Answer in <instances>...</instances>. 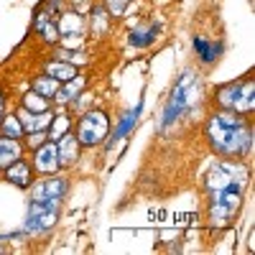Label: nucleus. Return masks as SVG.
Returning a JSON list of instances; mask_svg holds the SVG:
<instances>
[{"instance_id":"1","label":"nucleus","mask_w":255,"mask_h":255,"mask_svg":"<svg viewBox=\"0 0 255 255\" xmlns=\"http://www.w3.org/2000/svg\"><path fill=\"white\" fill-rule=\"evenodd\" d=\"M207 140L222 158H245L253 145V128L235 110H217L207 123Z\"/></svg>"},{"instance_id":"2","label":"nucleus","mask_w":255,"mask_h":255,"mask_svg":"<svg viewBox=\"0 0 255 255\" xmlns=\"http://www.w3.org/2000/svg\"><path fill=\"white\" fill-rule=\"evenodd\" d=\"M215 102H217V108L235 110L240 115L253 113V108H255V84H253V79L230 82V84L217 87L215 90Z\"/></svg>"},{"instance_id":"3","label":"nucleus","mask_w":255,"mask_h":255,"mask_svg":"<svg viewBox=\"0 0 255 255\" xmlns=\"http://www.w3.org/2000/svg\"><path fill=\"white\" fill-rule=\"evenodd\" d=\"M197 92H199V87H197L194 72L186 69V72L179 77V82L174 84V92H171V97H168V105H166V110H163L161 128H168L174 120H179V118L184 115V110L197 100Z\"/></svg>"},{"instance_id":"4","label":"nucleus","mask_w":255,"mask_h":255,"mask_svg":"<svg viewBox=\"0 0 255 255\" xmlns=\"http://www.w3.org/2000/svg\"><path fill=\"white\" fill-rule=\"evenodd\" d=\"M110 135V118L105 110H87L77 123V140L82 145H100Z\"/></svg>"},{"instance_id":"5","label":"nucleus","mask_w":255,"mask_h":255,"mask_svg":"<svg viewBox=\"0 0 255 255\" xmlns=\"http://www.w3.org/2000/svg\"><path fill=\"white\" fill-rule=\"evenodd\" d=\"M59 204L61 199H31L28 204V215H26V232L28 235H38L46 232L56 225L59 220Z\"/></svg>"},{"instance_id":"6","label":"nucleus","mask_w":255,"mask_h":255,"mask_svg":"<svg viewBox=\"0 0 255 255\" xmlns=\"http://www.w3.org/2000/svg\"><path fill=\"white\" fill-rule=\"evenodd\" d=\"M33 168L38 174H56L61 163H59V151H56V143H41L36 151H33Z\"/></svg>"},{"instance_id":"7","label":"nucleus","mask_w":255,"mask_h":255,"mask_svg":"<svg viewBox=\"0 0 255 255\" xmlns=\"http://www.w3.org/2000/svg\"><path fill=\"white\" fill-rule=\"evenodd\" d=\"M3 174H5V181L13 184V186H18V189H28L33 184V168L23 158H18L15 163H10Z\"/></svg>"},{"instance_id":"8","label":"nucleus","mask_w":255,"mask_h":255,"mask_svg":"<svg viewBox=\"0 0 255 255\" xmlns=\"http://www.w3.org/2000/svg\"><path fill=\"white\" fill-rule=\"evenodd\" d=\"M191 46H194V51H197V56H199L202 64H215V61L222 56V51H225L222 41H207V38H202V36L191 38Z\"/></svg>"},{"instance_id":"9","label":"nucleus","mask_w":255,"mask_h":255,"mask_svg":"<svg viewBox=\"0 0 255 255\" xmlns=\"http://www.w3.org/2000/svg\"><path fill=\"white\" fill-rule=\"evenodd\" d=\"M56 151H59V163H61V166H72V163H77V158H79L82 143L77 140V135L67 133V135H61V138L56 140Z\"/></svg>"},{"instance_id":"10","label":"nucleus","mask_w":255,"mask_h":255,"mask_svg":"<svg viewBox=\"0 0 255 255\" xmlns=\"http://www.w3.org/2000/svg\"><path fill=\"white\" fill-rule=\"evenodd\" d=\"M18 158H23V143H20V138L3 135L0 138V171H5Z\"/></svg>"},{"instance_id":"11","label":"nucleus","mask_w":255,"mask_h":255,"mask_svg":"<svg viewBox=\"0 0 255 255\" xmlns=\"http://www.w3.org/2000/svg\"><path fill=\"white\" fill-rule=\"evenodd\" d=\"M110 20H113V15L108 13V8H105L102 3L90 5V31H92L95 38H102L110 31Z\"/></svg>"},{"instance_id":"12","label":"nucleus","mask_w":255,"mask_h":255,"mask_svg":"<svg viewBox=\"0 0 255 255\" xmlns=\"http://www.w3.org/2000/svg\"><path fill=\"white\" fill-rule=\"evenodd\" d=\"M15 115H18V120H20V125H23L26 133L46 130L49 123H51V113H31V110H26V108H20Z\"/></svg>"},{"instance_id":"13","label":"nucleus","mask_w":255,"mask_h":255,"mask_svg":"<svg viewBox=\"0 0 255 255\" xmlns=\"http://www.w3.org/2000/svg\"><path fill=\"white\" fill-rule=\"evenodd\" d=\"M67 189H69V184H67V179H61V176H56V179H46L44 184H41L36 191H33V199H64V194H67Z\"/></svg>"},{"instance_id":"14","label":"nucleus","mask_w":255,"mask_h":255,"mask_svg":"<svg viewBox=\"0 0 255 255\" xmlns=\"http://www.w3.org/2000/svg\"><path fill=\"white\" fill-rule=\"evenodd\" d=\"M84 84H87V79H84L82 74H77V77L67 79V82H64V87L59 84V90H56V95H54L56 105H69L72 100H77V95L84 90Z\"/></svg>"},{"instance_id":"15","label":"nucleus","mask_w":255,"mask_h":255,"mask_svg":"<svg viewBox=\"0 0 255 255\" xmlns=\"http://www.w3.org/2000/svg\"><path fill=\"white\" fill-rule=\"evenodd\" d=\"M158 33H161V26L158 23H140L138 28H133L130 31V44L133 46H138V49H145V46H151L153 41L158 38Z\"/></svg>"},{"instance_id":"16","label":"nucleus","mask_w":255,"mask_h":255,"mask_svg":"<svg viewBox=\"0 0 255 255\" xmlns=\"http://www.w3.org/2000/svg\"><path fill=\"white\" fill-rule=\"evenodd\" d=\"M84 26H87V20H84V15L77 10V13H61L59 20H56V28L59 33H84Z\"/></svg>"},{"instance_id":"17","label":"nucleus","mask_w":255,"mask_h":255,"mask_svg":"<svg viewBox=\"0 0 255 255\" xmlns=\"http://www.w3.org/2000/svg\"><path fill=\"white\" fill-rule=\"evenodd\" d=\"M44 72H46L49 77L59 79V82H67V79L77 77V67H74V64L61 61V59H51V61L46 64V69H44Z\"/></svg>"},{"instance_id":"18","label":"nucleus","mask_w":255,"mask_h":255,"mask_svg":"<svg viewBox=\"0 0 255 255\" xmlns=\"http://www.w3.org/2000/svg\"><path fill=\"white\" fill-rule=\"evenodd\" d=\"M20 108H26L31 113H49V97L38 95V92H26L23 95V102H20Z\"/></svg>"},{"instance_id":"19","label":"nucleus","mask_w":255,"mask_h":255,"mask_svg":"<svg viewBox=\"0 0 255 255\" xmlns=\"http://www.w3.org/2000/svg\"><path fill=\"white\" fill-rule=\"evenodd\" d=\"M59 79L49 77V74H41V77H33V92L38 95H44V97H54L56 90H59Z\"/></svg>"},{"instance_id":"20","label":"nucleus","mask_w":255,"mask_h":255,"mask_svg":"<svg viewBox=\"0 0 255 255\" xmlns=\"http://www.w3.org/2000/svg\"><path fill=\"white\" fill-rule=\"evenodd\" d=\"M69 125H72V120H69L67 115H56V120L51 118V123H49V128H46V130H49L46 138L56 143L61 135H67V133H69Z\"/></svg>"},{"instance_id":"21","label":"nucleus","mask_w":255,"mask_h":255,"mask_svg":"<svg viewBox=\"0 0 255 255\" xmlns=\"http://www.w3.org/2000/svg\"><path fill=\"white\" fill-rule=\"evenodd\" d=\"M0 128H3V135H8V138H23V133H26L20 120H18V115H3Z\"/></svg>"},{"instance_id":"22","label":"nucleus","mask_w":255,"mask_h":255,"mask_svg":"<svg viewBox=\"0 0 255 255\" xmlns=\"http://www.w3.org/2000/svg\"><path fill=\"white\" fill-rule=\"evenodd\" d=\"M140 108H143V102H138V108H133L130 113H128L123 120H120V125L115 128V133H113V138H123L125 133H130V128L135 125V120L140 118Z\"/></svg>"},{"instance_id":"23","label":"nucleus","mask_w":255,"mask_h":255,"mask_svg":"<svg viewBox=\"0 0 255 255\" xmlns=\"http://www.w3.org/2000/svg\"><path fill=\"white\" fill-rule=\"evenodd\" d=\"M38 33H41V38H44L46 44H56L59 36H61L59 28H56V18H54V20H46L44 26H38Z\"/></svg>"},{"instance_id":"24","label":"nucleus","mask_w":255,"mask_h":255,"mask_svg":"<svg viewBox=\"0 0 255 255\" xmlns=\"http://www.w3.org/2000/svg\"><path fill=\"white\" fill-rule=\"evenodd\" d=\"M59 44H61V49L74 51V49H82L84 36H82V33H64V36H59Z\"/></svg>"},{"instance_id":"25","label":"nucleus","mask_w":255,"mask_h":255,"mask_svg":"<svg viewBox=\"0 0 255 255\" xmlns=\"http://www.w3.org/2000/svg\"><path fill=\"white\" fill-rule=\"evenodd\" d=\"M3 110H5V100H3V90H0V120H3Z\"/></svg>"},{"instance_id":"26","label":"nucleus","mask_w":255,"mask_h":255,"mask_svg":"<svg viewBox=\"0 0 255 255\" xmlns=\"http://www.w3.org/2000/svg\"><path fill=\"white\" fill-rule=\"evenodd\" d=\"M13 235H0V243H3V240H10Z\"/></svg>"}]
</instances>
